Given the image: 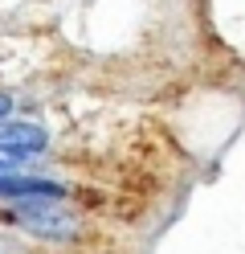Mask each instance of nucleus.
<instances>
[{"instance_id":"f03ea898","label":"nucleus","mask_w":245,"mask_h":254,"mask_svg":"<svg viewBox=\"0 0 245 254\" xmlns=\"http://www.w3.org/2000/svg\"><path fill=\"white\" fill-rule=\"evenodd\" d=\"M0 197H25V201H57L65 197V185H53L45 177H0Z\"/></svg>"},{"instance_id":"423d86ee","label":"nucleus","mask_w":245,"mask_h":254,"mask_svg":"<svg viewBox=\"0 0 245 254\" xmlns=\"http://www.w3.org/2000/svg\"><path fill=\"white\" fill-rule=\"evenodd\" d=\"M4 217H12V213H4V209H0V221H4Z\"/></svg>"},{"instance_id":"7ed1b4c3","label":"nucleus","mask_w":245,"mask_h":254,"mask_svg":"<svg viewBox=\"0 0 245 254\" xmlns=\"http://www.w3.org/2000/svg\"><path fill=\"white\" fill-rule=\"evenodd\" d=\"M12 217H21L25 226H29V230H37V234H57V238H61L65 230H70V221L57 217V213H49V209H45V201H29L25 209H16Z\"/></svg>"},{"instance_id":"39448f33","label":"nucleus","mask_w":245,"mask_h":254,"mask_svg":"<svg viewBox=\"0 0 245 254\" xmlns=\"http://www.w3.org/2000/svg\"><path fill=\"white\" fill-rule=\"evenodd\" d=\"M12 172V160H4V156H0V177H8Z\"/></svg>"},{"instance_id":"20e7f679","label":"nucleus","mask_w":245,"mask_h":254,"mask_svg":"<svg viewBox=\"0 0 245 254\" xmlns=\"http://www.w3.org/2000/svg\"><path fill=\"white\" fill-rule=\"evenodd\" d=\"M8 111H12V99H8V94H0V119H8Z\"/></svg>"},{"instance_id":"f257e3e1","label":"nucleus","mask_w":245,"mask_h":254,"mask_svg":"<svg viewBox=\"0 0 245 254\" xmlns=\"http://www.w3.org/2000/svg\"><path fill=\"white\" fill-rule=\"evenodd\" d=\"M49 135L37 123H0V156L4 160H25V156L45 152Z\"/></svg>"}]
</instances>
